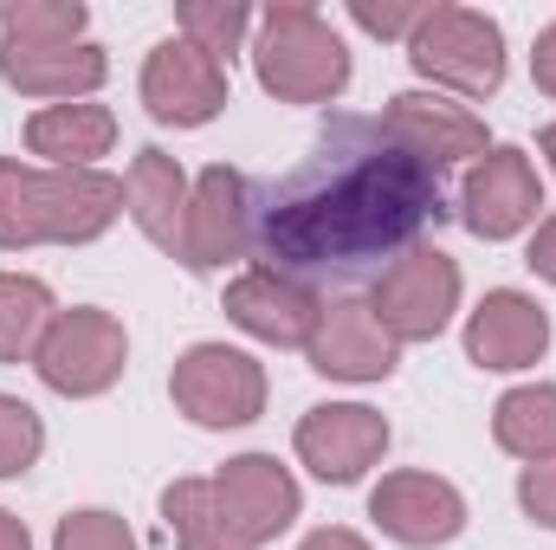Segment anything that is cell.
Here are the masks:
<instances>
[{
	"label": "cell",
	"mask_w": 556,
	"mask_h": 550,
	"mask_svg": "<svg viewBox=\"0 0 556 550\" xmlns=\"http://www.w3.org/2000/svg\"><path fill=\"white\" fill-rule=\"evenodd\" d=\"M525 266L538 278H551L556 285V214L551 221H538V234H531V253H525Z\"/></svg>",
	"instance_id": "f546056e"
},
{
	"label": "cell",
	"mask_w": 556,
	"mask_h": 550,
	"mask_svg": "<svg viewBox=\"0 0 556 550\" xmlns=\"http://www.w3.org/2000/svg\"><path fill=\"white\" fill-rule=\"evenodd\" d=\"M369 518L382 525V538L408 550H433L453 545L466 532V499L453 479L440 473H389L376 492H369Z\"/></svg>",
	"instance_id": "4fadbf2b"
},
{
	"label": "cell",
	"mask_w": 556,
	"mask_h": 550,
	"mask_svg": "<svg viewBox=\"0 0 556 550\" xmlns=\"http://www.w3.org/2000/svg\"><path fill=\"white\" fill-rule=\"evenodd\" d=\"M538 149L551 155V168H556V124H551V130H544V137H538Z\"/></svg>",
	"instance_id": "836d02e7"
},
{
	"label": "cell",
	"mask_w": 556,
	"mask_h": 550,
	"mask_svg": "<svg viewBox=\"0 0 556 550\" xmlns=\"http://www.w3.org/2000/svg\"><path fill=\"white\" fill-rule=\"evenodd\" d=\"M551 350V311L531 291H485V304L466 317V357L479 370H531Z\"/></svg>",
	"instance_id": "2e32d148"
},
{
	"label": "cell",
	"mask_w": 556,
	"mask_h": 550,
	"mask_svg": "<svg viewBox=\"0 0 556 550\" xmlns=\"http://www.w3.org/2000/svg\"><path fill=\"white\" fill-rule=\"evenodd\" d=\"M214 492H220V505L233 512V525L253 538V550L273 545L278 532L298 518V479H291V466H278L273 453H233L220 473H214Z\"/></svg>",
	"instance_id": "d6986e66"
},
{
	"label": "cell",
	"mask_w": 556,
	"mask_h": 550,
	"mask_svg": "<svg viewBox=\"0 0 556 550\" xmlns=\"http://www.w3.org/2000/svg\"><path fill=\"white\" fill-rule=\"evenodd\" d=\"M420 78L459 91V98H492L505 85V33L479 7H427V20L408 39Z\"/></svg>",
	"instance_id": "277c9868"
},
{
	"label": "cell",
	"mask_w": 556,
	"mask_h": 550,
	"mask_svg": "<svg viewBox=\"0 0 556 550\" xmlns=\"http://www.w3.org/2000/svg\"><path fill=\"white\" fill-rule=\"evenodd\" d=\"M91 26L85 0H0V39L13 46H78Z\"/></svg>",
	"instance_id": "cb8c5ba5"
},
{
	"label": "cell",
	"mask_w": 556,
	"mask_h": 550,
	"mask_svg": "<svg viewBox=\"0 0 556 550\" xmlns=\"http://www.w3.org/2000/svg\"><path fill=\"white\" fill-rule=\"evenodd\" d=\"M544 208V182L531 168L525 149H485L459 188V221L479 234V240H511L538 221Z\"/></svg>",
	"instance_id": "8fae6325"
},
{
	"label": "cell",
	"mask_w": 556,
	"mask_h": 550,
	"mask_svg": "<svg viewBox=\"0 0 556 550\" xmlns=\"http://www.w3.org/2000/svg\"><path fill=\"white\" fill-rule=\"evenodd\" d=\"M168 396H175V409L188 414L194 427H247V421L266 414V370L247 350L194 343V350L175 357Z\"/></svg>",
	"instance_id": "8992f818"
},
{
	"label": "cell",
	"mask_w": 556,
	"mask_h": 550,
	"mask_svg": "<svg viewBox=\"0 0 556 550\" xmlns=\"http://www.w3.org/2000/svg\"><path fill=\"white\" fill-rule=\"evenodd\" d=\"M350 20L376 39H415V26L427 20V0H350Z\"/></svg>",
	"instance_id": "83f0119b"
},
{
	"label": "cell",
	"mask_w": 556,
	"mask_h": 550,
	"mask_svg": "<svg viewBox=\"0 0 556 550\" xmlns=\"http://www.w3.org/2000/svg\"><path fill=\"white\" fill-rule=\"evenodd\" d=\"M175 26H181V39L188 46H201L207 59H233L240 52V39L253 33V13L240 7V0H181L175 7Z\"/></svg>",
	"instance_id": "d4e9b609"
},
{
	"label": "cell",
	"mask_w": 556,
	"mask_h": 550,
	"mask_svg": "<svg viewBox=\"0 0 556 550\" xmlns=\"http://www.w3.org/2000/svg\"><path fill=\"white\" fill-rule=\"evenodd\" d=\"M304 357L330 383H389L395 363H402V343L382 330V317L363 298H330L311 343H304Z\"/></svg>",
	"instance_id": "30bf717a"
},
{
	"label": "cell",
	"mask_w": 556,
	"mask_h": 550,
	"mask_svg": "<svg viewBox=\"0 0 556 550\" xmlns=\"http://www.w3.org/2000/svg\"><path fill=\"white\" fill-rule=\"evenodd\" d=\"M162 518L175 550H253V538L233 525V512L220 505L214 479H175L162 492Z\"/></svg>",
	"instance_id": "44dd1931"
},
{
	"label": "cell",
	"mask_w": 556,
	"mask_h": 550,
	"mask_svg": "<svg viewBox=\"0 0 556 550\" xmlns=\"http://www.w3.org/2000/svg\"><path fill=\"white\" fill-rule=\"evenodd\" d=\"M0 78H7L20 98L85 104V98L111 78V59H104V46H91V39H78V46H13V39H0Z\"/></svg>",
	"instance_id": "ac0fdd59"
},
{
	"label": "cell",
	"mask_w": 556,
	"mask_h": 550,
	"mask_svg": "<svg viewBox=\"0 0 556 550\" xmlns=\"http://www.w3.org/2000/svg\"><path fill=\"white\" fill-rule=\"evenodd\" d=\"M59 304L52 285L33 273H0V363H33L46 330H52Z\"/></svg>",
	"instance_id": "603a6c76"
},
{
	"label": "cell",
	"mask_w": 556,
	"mask_h": 550,
	"mask_svg": "<svg viewBox=\"0 0 556 550\" xmlns=\"http://www.w3.org/2000/svg\"><path fill=\"white\" fill-rule=\"evenodd\" d=\"M492 440H498L511 460H525V466L556 460V383H525V389L498 396V409H492Z\"/></svg>",
	"instance_id": "7402d4cb"
},
{
	"label": "cell",
	"mask_w": 556,
	"mask_h": 550,
	"mask_svg": "<svg viewBox=\"0 0 556 550\" xmlns=\"http://www.w3.org/2000/svg\"><path fill=\"white\" fill-rule=\"evenodd\" d=\"M124 214V182L104 168H33L0 162V253L85 247Z\"/></svg>",
	"instance_id": "7a4b0ae2"
},
{
	"label": "cell",
	"mask_w": 556,
	"mask_h": 550,
	"mask_svg": "<svg viewBox=\"0 0 556 550\" xmlns=\"http://www.w3.org/2000/svg\"><path fill=\"white\" fill-rule=\"evenodd\" d=\"M124 363H130V337H124V324H117L111 311H98V304L59 311L52 330H46V343H39V357H33L39 383H46L52 396H72V402L117 389Z\"/></svg>",
	"instance_id": "5b68a950"
},
{
	"label": "cell",
	"mask_w": 556,
	"mask_h": 550,
	"mask_svg": "<svg viewBox=\"0 0 556 550\" xmlns=\"http://www.w3.org/2000/svg\"><path fill=\"white\" fill-rule=\"evenodd\" d=\"M531 78H538V91L556 98V20L538 33V46H531Z\"/></svg>",
	"instance_id": "4dcf8cb0"
},
{
	"label": "cell",
	"mask_w": 556,
	"mask_h": 550,
	"mask_svg": "<svg viewBox=\"0 0 556 550\" xmlns=\"http://www.w3.org/2000/svg\"><path fill=\"white\" fill-rule=\"evenodd\" d=\"M253 214H260V182L214 162L194 175V208H188V273H220L233 260H253Z\"/></svg>",
	"instance_id": "ba28073f"
},
{
	"label": "cell",
	"mask_w": 556,
	"mask_h": 550,
	"mask_svg": "<svg viewBox=\"0 0 556 550\" xmlns=\"http://www.w3.org/2000/svg\"><path fill=\"white\" fill-rule=\"evenodd\" d=\"M142 104H149L155 124L201 130V124H214L227 111V65L175 33L142 59Z\"/></svg>",
	"instance_id": "9c48e42d"
},
{
	"label": "cell",
	"mask_w": 556,
	"mask_h": 550,
	"mask_svg": "<svg viewBox=\"0 0 556 550\" xmlns=\"http://www.w3.org/2000/svg\"><path fill=\"white\" fill-rule=\"evenodd\" d=\"M46 453V421L20 396H0V479H20Z\"/></svg>",
	"instance_id": "484cf974"
},
{
	"label": "cell",
	"mask_w": 556,
	"mask_h": 550,
	"mask_svg": "<svg viewBox=\"0 0 556 550\" xmlns=\"http://www.w3.org/2000/svg\"><path fill=\"white\" fill-rule=\"evenodd\" d=\"M382 130L402 142V149H415L420 162H433V168H446V162H479V155H485V124H479L466 104L440 98V91H402V98H389Z\"/></svg>",
	"instance_id": "e0dca14e"
},
{
	"label": "cell",
	"mask_w": 556,
	"mask_h": 550,
	"mask_svg": "<svg viewBox=\"0 0 556 550\" xmlns=\"http://www.w3.org/2000/svg\"><path fill=\"white\" fill-rule=\"evenodd\" d=\"M446 182L433 162L382 130V117H330L291 175L260 188L253 260L285 278L317 285H376L402 253L427 247L440 227Z\"/></svg>",
	"instance_id": "6da1fadb"
},
{
	"label": "cell",
	"mask_w": 556,
	"mask_h": 550,
	"mask_svg": "<svg viewBox=\"0 0 556 550\" xmlns=\"http://www.w3.org/2000/svg\"><path fill=\"white\" fill-rule=\"evenodd\" d=\"M253 26H260L253 72H260V85L273 91L278 104H337L343 98V85H350V46H343V33L317 7L278 0Z\"/></svg>",
	"instance_id": "3957f363"
},
{
	"label": "cell",
	"mask_w": 556,
	"mask_h": 550,
	"mask_svg": "<svg viewBox=\"0 0 556 550\" xmlns=\"http://www.w3.org/2000/svg\"><path fill=\"white\" fill-rule=\"evenodd\" d=\"M518 505H525L531 525L556 532V460H538V466L518 473Z\"/></svg>",
	"instance_id": "f1b7e54d"
},
{
	"label": "cell",
	"mask_w": 556,
	"mask_h": 550,
	"mask_svg": "<svg viewBox=\"0 0 556 550\" xmlns=\"http://www.w3.org/2000/svg\"><path fill=\"white\" fill-rule=\"evenodd\" d=\"M52 550H142V545H137V532H130L117 512L91 505V512H65V518H59Z\"/></svg>",
	"instance_id": "4316f807"
},
{
	"label": "cell",
	"mask_w": 556,
	"mask_h": 550,
	"mask_svg": "<svg viewBox=\"0 0 556 550\" xmlns=\"http://www.w3.org/2000/svg\"><path fill=\"white\" fill-rule=\"evenodd\" d=\"M369 311L382 317V330L395 343H433L453 324V311H459V266H453V253H440V247L402 253L389 273L376 278Z\"/></svg>",
	"instance_id": "52a82bcc"
},
{
	"label": "cell",
	"mask_w": 556,
	"mask_h": 550,
	"mask_svg": "<svg viewBox=\"0 0 556 550\" xmlns=\"http://www.w3.org/2000/svg\"><path fill=\"white\" fill-rule=\"evenodd\" d=\"M389 453V421L363 402H324L298 421V460L324 486H356Z\"/></svg>",
	"instance_id": "7c38bea8"
},
{
	"label": "cell",
	"mask_w": 556,
	"mask_h": 550,
	"mask_svg": "<svg viewBox=\"0 0 556 550\" xmlns=\"http://www.w3.org/2000/svg\"><path fill=\"white\" fill-rule=\"evenodd\" d=\"M117 117L104 104H46L26 117V149L46 155L52 168H91L98 155H111Z\"/></svg>",
	"instance_id": "ffe728a7"
},
{
	"label": "cell",
	"mask_w": 556,
	"mask_h": 550,
	"mask_svg": "<svg viewBox=\"0 0 556 550\" xmlns=\"http://www.w3.org/2000/svg\"><path fill=\"white\" fill-rule=\"evenodd\" d=\"M227 317L260 337V343H278V350H304L317 317H324V291H311L304 278H285L273 266H253L227 285Z\"/></svg>",
	"instance_id": "5bb4252c"
},
{
	"label": "cell",
	"mask_w": 556,
	"mask_h": 550,
	"mask_svg": "<svg viewBox=\"0 0 556 550\" xmlns=\"http://www.w3.org/2000/svg\"><path fill=\"white\" fill-rule=\"evenodd\" d=\"M298 550H369V538H356V532H343V525H324V532H311Z\"/></svg>",
	"instance_id": "1f68e13d"
},
{
	"label": "cell",
	"mask_w": 556,
	"mask_h": 550,
	"mask_svg": "<svg viewBox=\"0 0 556 550\" xmlns=\"http://www.w3.org/2000/svg\"><path fill=\"white\" fill-rule=\"evenodd\" d=\"M0 550H33V538H26V525H20L13 512H0Z\"/></svg>",
	"instance_id": "d6a6232c"
},
{
	"label": "cell",
	"mask_w": 556,
	"mask_h": 550,
	"mask_svg": "<svg viewBox=\"0 0 556 550\" xmlns=\"http://www.w3.org/2000/svg\"><path fill=\"white\" fill-rule=\"evenodd\" d=\"M188 208H194V182L181 175V162L168 149H137L130 175H124V214L142 227V240L168 260L188 266Z\"/></svg>",
	"instance_id": "9a60e30c"
}]
</instances>
